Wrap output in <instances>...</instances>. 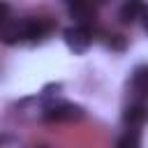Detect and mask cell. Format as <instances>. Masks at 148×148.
Instances as JSON below:
<instances>
[{"mask_svg": "<svg viewBox=\"0 0 148 148\" xmlns=\"http://www.w3.org/2000/svg\"><path fill=\"white\" fill-rule=\"evenodd\" d=\"M49 30V25L39 18H16V21H7L2 28V39L7 44H16L23 39H39L44 37Z\"/></svg>", "mask_w": 148, "mask_h": 148, "instance_id": "cell-1", "label": "cell"}, {"mask_svg": "<svg viewBox=\"0 0 148 148\" xmlns=\"http://www.w3.org/2000/svg\"><path fill=\"white\" fill-rule=\"evenodd\" d=\"M83 118V109L69 102H53L44 109V120H79Z\"/></svg>", "mask_w": 148, "mask_h": 148, "instance_id": "cell-2", "label": "cell"}, {"mask_svg": "<svg viewBox=\"0 0 148 148\" xmlns=\"http://www.w3.org/2000/svg\"><path fill=\"white\" fill-rule=\"evenodd\" d=\"M92 37H90V30L88 25H81V23H74L72 28L65 30V44L74 51V53H83L88 46H90Z\"/></svg>", "mask_w": 148, "mask_h": 148, "instance_id": "cell-3", "label": "cell"}, {"mask_svg": "<svg viewBox=\"0 0 148 148\" xmlns=\"http://www.w3.org/2000/svg\"><path fill=\"white\" fill-rule=\"evenodd\" d=\"M143 2L141 0H125L123 7H120V21L123 23H134L136 18H141L143 14Z\"/></svg>", "mask_w": 148, "mask_h": 148, "instance_id": "cell-4", "label": "cell"}, {"mask_svg": "<svg viewBox=\"0 0 148 148\" xmlns=\"http://www.w3.org/2000/svg\"><path fill=\"white\" fill-rule=\"evenodd\" d=\"M132 88H134L136 95L148 97V65H141V67L134 69V74H132Z\"/></svg>", "mask_w": 148, "mask_h": 148, "instance_id": "cell-5", "label": "cell"}, {"mask_svg": "<svg viewBox=\"0 0 148 148\" xmlns=\"http://www.w3.org/2000/svg\"><path fill=\"white\" fill-rule=\"evenodd\" d=\"M125 123L127 125H132V127H139L141 123H146V118H148V111H146V106L143 104H132V106H127L125 109Z\"/></svg>", "mask_w": 148, "mask_h": 148, "instance_id": "cell-6", "label": "cell"}, {"mask_svg": "<svg viewBox=\"0 0 148 148\" xmlns=\"http://www.w3.org/2000/svg\"><path fill=\"white\" fill-rule=\"evenodd\" d=\"M118 148H141V136H139V130H127V132L120 136Z\"/></svg>", "mask_w": 148, "mask_h": 148, "instance_id": "cell-7", "label": "cell"}, {"mask_svg": "<svg viewBox=\"0 0 148 148\" xmlns=\"http://www.w3.org/2000/svg\"><path fill=\"white\" fill-rule=\"evenodd\" d=\"M0 148H23L18 143V139H12V136H2L0 139Z\"/></svg>", "mask_w": 148, "mask_h": 148, "instance_id": "cell-8", "label": "cell"}, {"mask_svg": "<svg viewBox=\"0 0 148 148\" xmlns=\"http://www.w3.org/2000/svg\"><path fill=\"white\" fill-rule=\"evenodd\" d=\"M141 18H143V28H146V32H148V7L143 9V14H141Z\"/></svg>", "mask_w": 148, "mask_h": 148, "instance_id": "cell-9", "label": "cell"}]
</instances>
